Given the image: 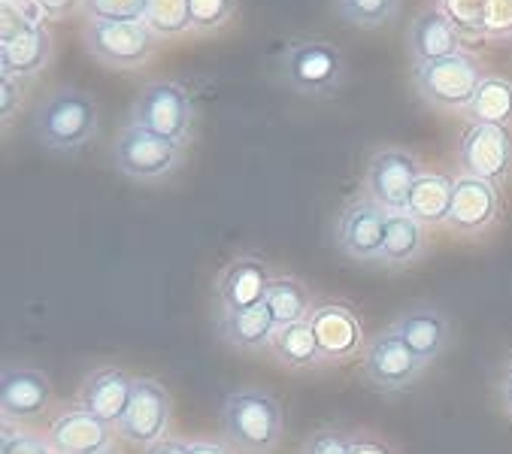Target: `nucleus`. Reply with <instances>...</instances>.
<instances>
[{
    "mask_svg": "<svg viewBox=\"0 0 512 454\" xmlns=\"http://www.w3.org/2000/svg\"><path fill=\"white\" fill-rule=\"evenodd\" d=\"M131 125L182 146V140L188 137V125H191L188 91L176 82H149L134 103Z\"/></svg>",
    "mask_w": 512,
    "mask_h": 454,
    "instance_id": "nucleus-4",
    "label": "nucleus"
},
{
    "mask_svg": "<svg viewBox=\"0 0 512 454\" xmlns=\"http://www.w3.org/2000/svg\"><path fill=\"white\" fill-rule=\"evenodd\" d=\"M500 403H503V412L512 418V361L506 364L503 379H500Z\"/></svg>",
    "mask_w": 512,
    "mask_h": 454,
    "instance_id": "nucleus-38",
    "label": "nucleus"
},
{
    "mask_svg": "<svg viewBox=\"0 0 512 454\" xmlns=\"http://www.w3.org/2000/svg\"><path fill=\"white\" fill-rule=\"evenodd\" d=\"M146 454H191V445L179 442V439H161V442L149 445Z\"/></svg>",
    "mask_w": 512,
    "mask_h": 454,
    "instance_id": "nucleus-37",
    "label": "nucleus"
},
{
    "mask_svg": "<svg viewBox=\"0 0 512 454\" xmlns=\"http://www.w3.org/2000/svg\"><path fill=\"white\" fill-rule=\"evenodd\" d=\"M225 436L246 451H270L282 436L279 400L267 391H234L222 403Z\"/></svg>",
    "mask_w": 512,
    "mask_h": 454,
    "instance_id": "nucleus-2",
    "label": "nucleus"
},
{
    "mask_svg": "<svg viewBox=\"0 0 512 454\" xmlns=\"http://www.w3.org/2000/svg\"><path fill=\"white\" fill-rule=\"evenodd\" d=\"M219 333L228 346L240 349V352H261L270 349L276 324L267 312V306H252V309H240V312H219Z\"/></svg>",
    "mask_w": 512,
    "mask_h": 454,
    "instance_id": "nucleus-22",
    "label": "nucleus"
},
{
    "mask_svg": "<svg viewBox=\"0 0 512 454\" xmlns=\"http://www.w3.org/2000/svg\"><path fill=\"white\" fill-rule=\"evenodd\" d=\"M167 421H170L167 388L155 379H137L131 406H128L125 418L119 421L122 436L137 442V445H155V442H161Z\"/></svg>",
    "mask_w": 512,
    "mask_h": 454,
    "instance_id": "nucleus-13",
    "label": "nucleus"
},
{
    "mask_svg": "<svg viewBox=\"0 0 512 454\" xmlns=\"http://www.w3.org/2000/svg\"><path fill=\"white\" fill-rule=\"evenodd\" d=\"M482 34H488L494 40L512 37V0H488Z\"/></svg>",
    "mask_w": 512,
    "mask_h": 454,
    "instance_id": "nucleus-33",
    "label": "nucleus"
},
{
    "mask_svg": "<svg viewBox=\"0 0 512 454\" xmlns=\"http://www.w3.org/2000/svg\"><path fill=\"white\" fill-rule=\"evenodd\" d=\"M0 454H52V445L34 433H19V430H4L0 439Z\"/></svg>",
    "mask_w": 512,
    "mask_h": 454,
    "instance_id": "nucleus-34",
    "label": "nucleus"
},
{
    "mask_svg": "<svg viewBox=\"0 0 512 454\" xmlns=\"http://www.w3.org/2000/svg\"><path fill=\"white\" fill-rule=\"evenodd\" d=\"M134 382L125 370L116 367H104V370H94L88 373L82 391H79V409L107 421V424H119L131 406L134 397Z\"/></svg>",
    "mask_w": 512,
    "mask_h": 454,
    "instance_id": "nucleus-14",
    "label": "nucleus"
},
{
    "mask_svg": "<svg viewBox=\"0 0 512 454\" xmlns=\"http://www.w3.org/2000/svg\"><path fill=\"white\" fill-rule=\"evenodd\" d=\"M422 176L419 161L400 152V149H382L370 158L367 167V191L370 197L388 209V212H406L409 206V194H413L416 179Z\"/></svg>",
    "mask_w": 512,
    "mask_h": 454,
    "instance_id": "nucleus-11",
    "label": "nucleus"
},
{
    "mask_svg": "<svg viewBox=\"0 0 512 454\" xmlns=\"http://www.w3.org/2000/svg\"><path fill=\"white\" fill-rule=\"evenodd\" d=\"M143 25L158 40L179 37L182 31L191 28V22H188V0H149Z\"/></svg>",
    "mask_w": 512,
    "mask_h": 454,
    "instance_id": "nucleus-28",
    "label": "nucleus"
},
{
    "mask_svg": "<svg viewBox=\"0 0 512 454\" xmlns=\"http://www.w3.org/2000/svg\"><path fill=\"white\" fill-rule=\"evenodd\" d=\"M282 70H285V79L300 94H313V97L334 94L346 79L343 55L331 43H319V40L291 46L282 55Z\"/></svg>",
    "mask_w": 512,
    "mask_h": 454,
    "instance_id": "nucleus-5",
    "label": "nucleus"
},
{
    "mask_svg": "<svg viewBox=\"0 0 512 454\" xmlns=\"http://www.w3.org/2000/svg\"><path fill=\"white\" fill-rule=\"evenodd\" d=\"M182 158V146L164 137H155L137 125H128L113 149V164L122 176L134 182H152L167 176Z\"/></svg>",
    "mask_w": 512,
    "mask_h": 454,
    "instance_id": "nucleus-6",
    "label": "nucleus"
},
{
    "mask_svg": "<svg viewBox=\"0 0 512 454\" xmlns=\"http://www.w3.org/2000/svg\"><path fill=\"white\" fill-rule=\"evenodd\" d=\"M479 82H482V70L476 58L464 52L440 58V61L416 64V88L437 109L467 112V106L476 97Z\"/></svg>",
    "mask_w": 512,
    "mask_h": 454,
    "instance_id": "nucleus-3",
    "label": "nucleus"
},
{
    "mask_svg": "<svg viewBox=\"0 0 512 454\" xmlns=\"http://www.w3.org/2000/svg\"><path fill=\"white\" fill-rule=\"evenodd\" d=\"M364 379L376 391H403L409 385H416L425 364L403 346V339L388 327L376 339H370V346L364 349Z\"/></svg>",
    "mask_w": 512,
    "mask_h": 454,
    "instance_id": "nucleus-8",
    "label": "nucleus"
},
{
    "mask_svg": "<svg viewBox=\"0 0 512 454\" xmlns=\"http://www.w3.org/2000/svg\"><path fill=\"white\" fill-rule=\"evenodd\" d=\"M52 400V385L40 370L13 367L0 379V409L13 421L37 418Z\"/></svg>",
    "mask_w": 512,
    "mask_h": 454,
    "instance_id": "nucleus-19",
    "label": "nucleus"
},
{
    "mask_svg": "<svg viewBox=\"0 0 512 454\" xmlns=\"http://www.w3.org/2000/svg\"><path fill=\"white\" fill-rule=\"evenodd\" d=\"M237 10V0H188V22L194 31H216Z\"/></svg>",
    "mask_w": 512,
    "mask_h": 454,
    "instance_id": "nucleus-30",
    "label": "nucleus"
},
{
    "mask_svg": "<svg viewBox=\"0 0 512 454\" xmlns=\"http://www.w3.org/2000/svg\"><path fill=\"white\" fill-rule=\"evenodd\" d=\"M155 34L143 22H91L85 28V49L107 67H140L152 58Z\"/></svg>",
    "mask_w": 512,
    "mask_h": 454,
    "instance_id": "nucleus-7",
    "label": "nucleus"
},
{
    "mask_svg": "<svg viewBox=\"0 0 512 454\" xmlns=\"http://www.w3.org/2000/svg\"><path fill=\"white\" fill-rule=\"evenodd\" d=\"M270 270L264 261L258 258H240L234 261L219 285H216V300H219V312H240V309H252L261 306L270 288Z\"/></svg>",
    "mask_w": 512,
    "mask_h": 454,
    "instance_id": "nucleus-18",
    "label": "nucleus"
},
{
    "mask_svg": "<svg viewBox=\"0 0 512 454\" xmlns=\"http://www.w3.org/2000/svg\"><path fill=\"white\" fill-rule=\"evenodd\" d=\"M303 454H352V442L340 430H316L306 439Z\"/></svg>",
    "mask_w": 512,
    "mask_h": 454,
    "instance_id": "nucleus-35",
    "label": "nucleus"
},
{
    "mask_svg": "<svg viewBox=\"0 0 512 454\" xmlns=\"http://www.w3.org/2000/svg\"><path fill=\"white\" fill-rule=\"evenodd\" d=\"M409 52H413L416 64H428V61L458 55L461 43H458L455 22L440 10L419 13L413 19V25H409Z\"/></svg>",
    "mask_w": 512,
    "mask_h": 454,
    "instance_id": "nucleus-20",
    "label": "nucleus"
},
{
    "mask_svg": "<svg viewBox=\"0 0 512 454\" xmlns=\"http://www.w3.org/2000/svg\"><path fill=\"white\" fill-rule=\"evenodd\" d=\"M149 0H85L91 22H143Z\"/></svg>",
    "mask_w": 512,
    "mask_h": 454,
    "instance_id": "nucleus-31",
    "label": "nucleus"
},
{
    "mask_svg": "<svg viewBox=\"0 0 512 454\" xmlns=\"http://www.w3.org/2000/svg\"><path fill=\"white\" fill-rule=\"evenodd\" d=\"M264 306L279 327H288V324H297V321H306L310 318V294H306L303 282L300 279H291V276H279L270 282L267 288V297H264Z\"/></svg>",
    "mask_w": 512,
    "mask_h": 454,
    "instance_id": "nucleus-27",
    "label": "nucleus"
},
{
    "mask_svg": "<svg viewBox=\"0 0 512 454\" xmlns=\"http://www.w3.org/2000/svg\"><path fill=\"white\" fill-rule=\"evenodd\" d=\"M52 40L49 34L28 19H4V37H0V70L4 76H34L49 64Z\"/></svg>",
    "mask_w": 512,
    "mask_h": 454,
    "instance_id": "nucleus-12",
    "label": "nucleus"
},
{
    "mask_svg": "<svg viewBox=\"0 0 512 454\" xmlns=\"http://www.w3.org/2000/svg\"><path fill=\"white\" fill-rule=\"evenodd\" d=\"M306 321H310L325 358H349L364 343V330H361L358 315L343 303H322L310 312Z\"/></svg>",
    "mask_w": 512,
    "mask_h": 454,
    "instance_id": "nucleus-17",
    "label": "nucleus"
},
{
    "mask_svg": "<svg viewBox=\"0 0 512 454\" xmlns=\"http://www.w3.org/2000/svg\"><path fill=\"white\" fill-rule=\"evenodd\" d=\"M485 10H488V0H443V13L470 31H482L485 22Z\"/></svg>",
    "mask_w": 512,
    "mask_h": 454,
    "instance_id": "nucleus-32",
    "label": "nucleus"
},
{
    "mask_svg": "<svg viewBox=\"0 0 512 454\" xmlns=\"http://www.w3.org/2000/svg\"><path fill=\"white\" fill-rule=\"evenodd\" d=\"M37 140L52 152H73L85 146L97 131V106L85 91L58 88L52 91L34 116Z\"/></svg>",
    "mask_w": 512,
    "mask_h": 454,
    "instance_id": "nucleus-1",
    "label": "nucleus"
},
{
    "mask_svg": "<svg viewBox=\"0 0 512 454\" xmlns=\"http://www.w3.org/2000/svg\"><path fill=\"white\" fill-rule=\"evenodd\" d=\"M270 352L279 364L291 367V370H306V367H319L325 361L319 339L310 327V321H297L288 327H279L273 333Z\"/></svg>",
    "mask_w": 512,
    "mask_h": 454,
    "instance_id": "nucleus-23",
    "label": "nucleus"
},
{
    "mask_svg": "<svg viewBox=\"0 0 512 454\" xmlns=\"http://www.w3.org/2000/svg\"><path fill=\"white\" fill-rule=\"evenodd\" d=\"M473 125H500L509 128L512 122V82L500 76H482L473 103L467 106Z\"/></svg>",
    "mask_w": 512,
    "mask_h": 454,
    "instance_id": "nucleus-26",
    "label": "nucleus"
},
{
    "mask_svg": "<svg viewBox=\"0 0 512 454\" xmlns=\"http://www.w3.org/2000/svg\"><path fill=\"white\" fill-rule=\"evenodd\" d=\"M49 439L58 454H97L110 448V424L76 409L52 424Z\"/></svg>",
    "mask_w": 512,
    "mask_h": 454,
    "instance_id": "nucleus-21",
    "label": "nucleus"
},
{
    "mask_svg": "<svg viewBox=\"0 0 512 454\" xmlns=\"http://www.w3.org/2000/svg\"><path fill=\"white\" fill-rule=\"evenodd\" d=\"M352 454H388V448L379 442H352Z\"/></svg>",
    "mask_w": 512,
    "mask_h": 454,
    "instance_id": "nucleus-40",
    "label": "nucleus"
},
{
    "mask_svg": "<svg viewBox=\"0 0 512 454\" xmlns=\"http://www.w3.org/2000/svg\"><path fill=\"white\" fill-rule=\"evenodd\" d=\"M388 209H382L373 197L355 200L337 218V249L355 261H379L385 243Z\"/></svg>",
    "mask_w": 512,
    "mask_h": 454,
    "instance_id": "nucleus-10",
    "label": "nucleus"
},
{
    "mask_svg": "<svg viewBox=\"0 0 512 454\" xmlns=\"http://www.w3.org/2000/svg\"><path fill=\"white\" fill-rule=\"evenodd\" d=\"M337 7L346 22L358 28H379L397 13L400 0H337Z\"/></svg>",
    "mask_w": 512,
    "mask_h": 454,
    "instance_id": "nucleus-29",
    "label": "nucleus"
},
{
    "mask_svg": "<svg viewBox=\"0 0 512 454\" xmlns=\"http://www.w3.org/2000/svg\"><path fill=\"white\" fill-rule=\"evenodd\" d=\"M425 249V231L422 224L406 215V212H388V224H385V243H382V264L400 267L416 261Z\"/></svg>",
    "mask_w": 512,
    "mask_h": 454,
    "instance_id": "nucleus-25",
    "label": "nucleus"
},
{
    "mask_svg": "<svg viewBox=\"0 0 512 454\" xmlns=\"http://www.w3.org/2000/svg\"><path fill=\"white\" fill-rule=\"evenodd\" d=\"M4 88H0V112H4V119H10L16 112V103H19V85L13 76H4V82H0Z\"/></svg>",
    "mask_w": 512,
    "mask_h": 454,
    "instance_id": "nucleus-36",
    "label": "nucleus"
},
{
    "mask_svg": "<svg viewBox=\"0 0 512 454\" xmlns=\"http://www.w3.org/2000/svg\"><path fill=\"white\" fill-rule=\"evenodd\" d=\"M391 330L403 339V346L413 352L422 364L440 358L449 346V318L434 306L406 309Z\"/></svg>",
    "mask_w": 512,
    "mask_h": 454,
    "instance_id": "nucleus-16",
    "label": "nucleus"
},
{
    "mask_svg": "<svg viewBox=\"0 0 512 454\" xmlns=\"http://www.w3.org/2000/svg\"><path fill=\"white\" fill-rule=\"evenodd\" d=\"M452 188L455 179H446L440 173H422L409 194L406 215H413L419 224H440L449 218L452 209Z\"/></svg>",
    "mask_w": 512,
    "mask_h": 454,
    "instance_id": "nucleus-24",
    "label": "nucleus"
},
{
    "mask_svg": "<svg viewBox=\"0 0 512 454\" xmlns=\"http://www.w3.org/2000/svg\"><path fill=\"white\" fill-rule=\"evenodd\" d=\"M458 158L464 176L485 179L491 185L503 182L512 167V137L500 125H470L458 143Z\"/></svg>",
    "mask_w": 512,
    "mask_h": 454,
    "instance_id": "nucleus-9",
    "label": "nucleus"
},
{
    "mask_svg": "<svg viewBox=\"0 0 512 454\" xmlns=\"http://www.w3.org/2000/svg\"><path fill=\"white\" fill-rule=\"evenodd\" d=\"M191 454H231V451L225 445H216V442H194Z\"/></svg>",
    "mask_w": 512,
    "mask_h": 454,
    "instance_id": "nucleus-39",
    "label": "nucleus"
},
{
    "mask_svg": "<svg viewBox=\"0 0 512 454\" xmlns=\"http://www.w3.org/2000/svg\"><path fill=\"white\" fill-rule=\"evenodd\" d=\"M497 209H500L497 185L476 176H461L455 179L452 188V209L446 224H452L461 234H482L497 218Z\"/></svg>",
    "mask_w": 512,
    "mask_h": 454,
    "instance_id": "nucleus-15",
    "label": "nucleus"
},
{
    "mask_svg": "<svg viewBox=\"0 0 512 454\" xmlns=\"http://www.w3.org/2000/svg\"><path fill=\"white\" fill-rule=\"evenodd\" d=\"M97 454H119L116 448H104V451H97Z\"/></svg>",
    "mask_w": 512,
    "mask_h": 454,
    "instance_id": "nucleus-41",
    "label": "nucleus"
}]
</instances>
